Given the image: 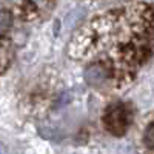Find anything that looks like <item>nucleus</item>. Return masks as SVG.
<instances>
[{
    "label": "nucleus",
    "mask_w": 154,
    "mask_h": 154,
    "mask_svg": "<svg viewBox=\"0 0 154 154\" xmlns=\"http://www.w3.org/2000/svg\"><path fill=\"white\" fill-rule=\"evenodd\" d=\"M152 38L154 11L146 3H136L89 20L72 35L68 54L77 60L102 62L116 86L130 80L146 60Z\"/></svg>",
    "instance_id": "1"
},
{
    "label": "nucleus",
    "mask_w": 154,
    "mask_h": 154,
    "mask_svg": "<svg viewBox=\"0 0 154 154\" xmlns=\"http://www.w3.org/2000/svg\"><path fill=\"white\" fill-rule=\"evenodd\" d=\"M131 111L128 109V106L125 103H120V102H112L109 103L105 111H103V125H105V130L112 134V136H123L128 128H130L131 123Z\"/></svg>",
    "instance_id": "2"
},
{
    "label": "nucleus",
    "mask_w": 154,
    "mask_h": 154,
    "mask_svg": "<svg viewBox=\"0 0 154 154\" xmlns=\"http://www.w3.org/2000/svg\"><path fill=\"white\" fill-rule=\"evenodd\" d=\"M85 80L93 88H106L112 85V74L102 62H89L85 68Z\"/></svg>",
    "instance_id": "3"
},
{
    "label": "nucleus",
    "mask_w": 154,
    "mask_h": 154,
    "mask_svg": "<svg viewBox=\"0 0 154 154\" xmlns=\"http://www.w3.org/2000/svg\"><path fill=\"white\" fill-rule=\"evenodd\" d=\"M12 20H14V12L9 9H0V37H8Z\"/></svg>",
    "instance_id": "4"
},
{
    "label": "nucleus",
    "mask_w": 154,
    "mask_h": 154,
    "mask_svg": "<svg viewBox=\"0 0 154 154\" xmlns=\"http://www.w3.org/2000/svg\"><path fill=\"white\" fill-rule=\"evenodd\" d=\"M143 145L148 149H154V122L149 123L143 131Z\"/></svg>",
    "instance_id": "5"
}]
</instances>
